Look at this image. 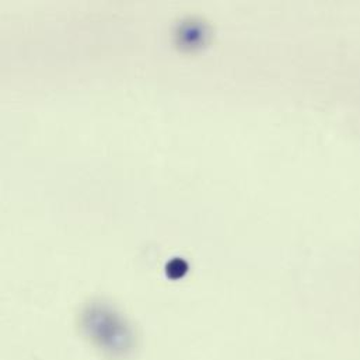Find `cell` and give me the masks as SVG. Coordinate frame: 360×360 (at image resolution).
Listing matches in <instances>:
<instances>
[{"label":"cell","mask_w":360,"mask_h":360,"mask_svg":"<svg viewBox=\"0 0 360 360\" xmlns=\"http://www.w3.org/2000/svg\"><path fill=\"white\" fill-rule=\"evenodd\" d=\"M202 34L205 35V30L202 28L200 22L192 18L184 20L176 27V45L181 51H192L198 48L199 42L202 41Z\"/></svg>","instance_id":"1"}]
</instances>
